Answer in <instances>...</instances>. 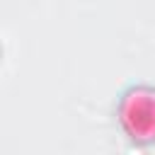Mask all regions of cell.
<instances>
[{
	"label": "cell",
	"mask_w": 155,
	"mask_h": 155,
	"mask_svg": "<svg viewBox=\"0 0 155 155\" xmlns=\"http://www.w3.org/2000/svg\"><path fill=\"white\" fill-rule=\"evenodd\" d=\"M119 124L131 140L138 143L155 140V90L153 87L128 90L119 104Z\"/></svg>",
	"instance_id": "cell-1"
}]
</instances>
